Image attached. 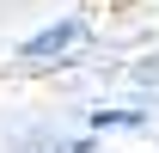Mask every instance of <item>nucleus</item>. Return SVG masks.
<instances>
[{
	"label": "nucleus",
	"instance_id": "obj_1",
	"mask_svg": "<svg viewBox=\"0 0 159 153\" xmlns=\"http://www.w3.org/2000/svg\"><path fill=\"white\" fill-rule=\"evenodd\" d=\"M80 43H86V19L80 12H61L55 25H43V31H31L19 43V61H61V55H74Z\"/></svg>",
	"mask_w": 159,
	"mask_h": 153
},
{
	"label": "nucleus",
	"instance_id": "obj_2",
	"mask_svg": "<svg viewBox=\"0 0 159 153\" xmlns=\"http://www.w3.org/2000/svg\"><path fill=\"white\" fill-rule=\"evenodd\" d=\"M104 129H147V110L141 104H116V110H92V135Z\"/></svg>",
	"mask_w": 159,
	"mask_h": 153
}]
</instances>
